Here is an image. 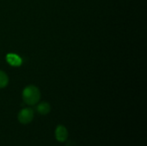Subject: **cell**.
Returning <instances> with one entry per match:
<instances>
[{
	"label": "cell",
	"instance_id": "277c9868",
	"mask_svg": "<svg viewBox=\"0 0 147 146\" xmlns=\"http://www.w3.org/2000/svg\"><path fill=\"white\" fill-rule=\"evenodd\" d=\"M6 60L12 66H19L22 65V59L18 55L14 53L8 54L6 57Z\"/></svg>",
	"mask_w": 147,
	"mask_h": 146
},
{
	"label": "cell",
	"instance_id": "8992f818",
	"mask_svg": "<svg viewBox=\"0 0 147 146\" xmlns=\"http://www.w3.org/2000/svg\"><path fill=\"white\" fill-rule=\"evenodd\" d=\"M8 83H9L8 76L3 71H0V89L6 87Z\"/></svg>",
	"mask_w": 147,
	"mask_h": 146
},
{
	"label": "cell",
	"instance_id": "7a4b0ae2",
	"mask_svg": "<svg viewBox=\"0 0 147 146\" xmlns=\"http://www.w3.org/2000/svg\"><path fill=\"white\" fill-rule=\"evenodd\" d=\"M34 112L31 108H23L18 114V120L22 124H28L33 120Z\"/></svg>",
	"mask_w": 147,
	"mask_h": 146
},
{
	"label": "cell",
	"instance_id": "5b68a950",
	"mask_svg": "<svg viewBox=\"0 0 147 146\" xmlns=\"http://www.w3.org/2000/svg\"><path fill=\"white\" fill-rule=\"evenodd\" d=\"M50 109H51L50 105L47 102H41L36 108V110L38 111V113L43 115L47 114L50 112Z\"/></svg>",
	"mask_w": 147,
	"mask_h": 146
},
{
	"label": "cell",
	"instance_id": "3957f363",
	"mask_svg": "<svg viewBox=\"0 0 147 146\" xmlns=\"http://www.w3.org/2000/svg\"><path fill=\"white\" fill-rule=\"evenodd\" d=\"M55 137L58 141L65 142L68 137V132L66 128L63 126H58L55 130Z\"/></svg>",
	"mask_w": 147,
	"mask_h": 146
},
{
	"label": "cell",
	"instance_id": "6da1fadb",
	"mask_svg": "<svg viewBox=\"0 0 147 146\" xmlns=\"http://www.w3.org/2000/svg\"><path fill=\"white\" fill-rule=\"evenodd\" d=\"M40 98V93L37 87L29 85L26 87L22 91V99L28 105L36 104Z\"/></svg>",
	"mask_w": 147,
	"mask_h": 146
}]
</instances>
